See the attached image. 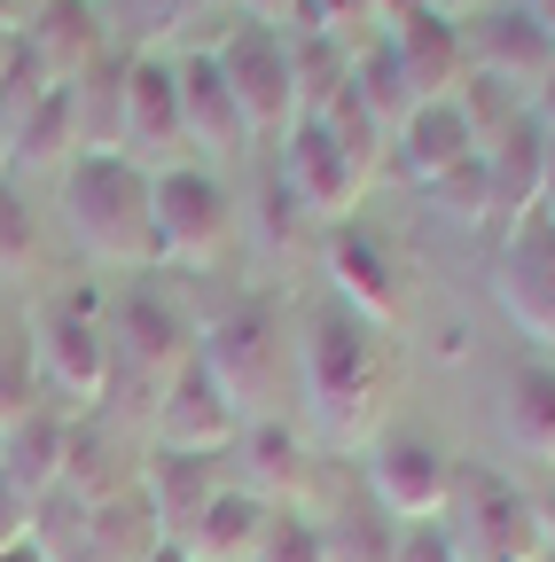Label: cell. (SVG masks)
Segmentation results:
<instances>
[{
  "mask_svg": "<svg viewBox=\"0 0 555 562\" xmlns=\"http://www.w3.org/2000/svg\"><path fill=\"white\" fill-rule=\"evenodd\" d=\"M142 562H188V554H180V547L165 539V547H157V554H142Z\"/></svg>",
  "mask_w": 555,
  "mask_h": 562,
  "instance_id": "cell-50",
  "label": "cell"
},
{
  "mask_svg": "<svg viewBox=\"0 0 555 562\" xmlns=\"http://www.w3.org/2000/svg\"><path fill=\"white\" fill-rule=\"evenodd\" d=\"M532 9H540V16H547V32H555V0H532Z\"/></svg>",
  "mask_w": 555,
  "mask_h": 562,
  "instance_id": "cell-51",
  "label": "cell"
},
{
  "mask_svg": "<svg viewBox=\"0 0 555 562\" xmlns=\"http://www.w3.org/2000/svg\"><path fill=\"white\" fill-rule=\"evenodd\" d=\"M173 87H180V125H188L196 165H203V157H243V149H251V125H243V110H235V94H227V79H220L212 47H188V55L173 63Z\"/></svg>",
  "mask_w": 555,
  "mask_h": 562,
  "instance_id": "cell-19",
  "label": "cell"
},
{
  "mask_svg": "<svg viewBox=\"0 0 555 562\" xmlns=\"http://www.w3.org/2000/svg\"><path fill=\"white\" fill-rule=\"evenodd\" d=\"M32 344H40V391L63 398V414H102L118 391V351H110V313L71 290L32 313Z\"/></svg>",
  "mask_w": 555,
  "mask_h": 562,
  "instance_id": "cell-3",
  "label": "cell"
},
{
  "mask_svg": "<svg viewBox=\"0 0 555 562\" xmlns=\"http://www.w3.org/2000/svg\"><path fill=\"white\" fill-rule=\"evenodd\" d=\"M0 180H16V149H9V125H0Z\"/></svg>",
  "mask_w": 555,
  "mask_h": 562,
  "instance_id": "cell-48",
  "label": "cell"
},
{
  "mask_svg": "<svg viewBox=\"0 0 555 562\" xmlns=\"http://www.w3.org/2000/svg\"><path fill=\"white\" fill-rule=\"evenodd\" d=\"M24 539H32V501L0 484V554H9V547H24Z\"/></svg>",
  "mask_w": 555,
  "mask_h": 562,
  "instance_id": "cell-40",
  "label": "cell"
},
{
  "mask_svg": "<svg viewBox=\"0 0 555 562\" xmlns=\"http://www.w3.org/2000/svg\"><path fill=\"white\" fill-rule=\"evenodd\" d=\"M40 273V220L32 195L16 180H0V281H32Z\"/></svg>",
  "mask_w": 555,
  "mask_h": 562,
  "instance_id": "cell-34",
  "label": "cell"
},
{
  "mask_svg": "<svg viewBox=\"0 0 555 562\" xmlns=\"http://www.w3.org/2000/svg\"><path fill=\"white\" fill-rule=\"evenodd\" d=\"M142 461H149V446H133V438H125L118 406H102V414H71V446H63V484H55V492H71L79 508L125 501V492L142 484Z\"/></svg>",
  "mask_w": 555,
  "mask_h": 562,
  "instance_id": "cell-15",
  "label": "cell"
},
{
  "mask_svg": "<svg viewBox=\"0 0 555 562\" xmlns=\"http://www.w3.org/2000/svg\"><path fill=\"white\" fill-rule=\"evenodd\" d=\"M63 188V227L79 258L102 273H149L157 266V180L125 157H79Z\"/></svg>",
  "mask_w": 555,
  "mask_h": 562,
  "instance_id": "cell-2",
  "label": "cell"
},
{
  "mask_svg": "<svg viewBox=\"0 0 555 562\" xmlns=\"http://www.w3.org/2000/svg\"><path fill=\"white\" fill-rule=\"evenodd\" d=\"M0 562H47V554H40V547L24 539V547H9V554H0Z\"/></svg>",
  "mask_w": 555,
  "mask_h": 562,
  "instance_id": "cell-49",
  "label": "cell"
},
{
  "mask_svg": "<svg viewBox=\"0 0 555 562\" xmlns=\"http://www.w3.org/2000/svg\"><path fill=\"white\" fill-rule=\"evenodd\" d=\"M391 16H399V0H298V24L290 32H321L344 55H368L391 32Z\"/></svg>",
  "mask_w": 555,
  "mask_h": 562,
  "instance_id": "cell-31",
  "label": "cell"
},
{
  "mask_svg": "<svg viewBox=\"0 0 555 562\" xmlns=\"http://www.w3.org/2000/svg\"><path fill=\"white\" fill-rule=\"evenodd\" d=\"M477 165H485V203H493V227L517 235L532 211H540V180H547V133L532 125V110H524L501 140H485Z\"/></svg>",
  "mask_w": 555,
  "mask_h": 562,
  "instance_id": "cell-20",
  "label": "cell"
},
{
  "mask_svg": "<svg viewBox=\"0 0 555 562\" xmlns=\"http://www.w3.org/2000/svg\"><path fill=\"white\" fill-rule=\"evenodd\" d=\"M133 492L149 501L157 531H165V539H180V531L203 516V501L220 492V461H188V453H157V446H149L142 484H133Z\"/></svg>",
  "mask_w": 555,
  "mask_h": 562,
  "instance_id": "cell-25",
  "label": "cell"
},
{
  "mask_svg": "<svg viewBox=\"0 0 555 562\" xmlns=\"http://www.w3.org/2000/svg\"><path fill=\"white\" fill-rule=\"evenodd\" d=\"M376 47L391 55V70L407 79L414 110H423V102H454V94L469 87V47H462V24H439L431 9H414V0H399V16H391V32H384Z\"/></svg>",
  "mask_w": 555,
  "mask_h": 562,
  "instance_id": "cell-14",
  "label": "cell"
},
{
  "mask_svg": "<svg viewBox=\"0 0 555 562\" xmlns=\"http://www.w3.org/2000/svg\"><path fill=\"white\" fill-rule=\"evenodd\" d=\"M9 149H16V172L24 180H63L87 149H79V110L71 94H47L24 125H9Z\"/></svg>",
  "mask_w": 555,
  "mask_h": 562,
  "instance_id": "cell-27",
  "label": "cell"
},
{
  "mask_svg": "<svg viewBox=\"0 0 555 562\" xmlns=\"http://www.w3.org/2000/svg\"><path fill=\"white\" fill-rule=\"evenodd\" d=\"M243 438V414L220 398V383L203 375L196 360L165 383V398L149 406V446L157 453H188V461H227Z\"/></svg>",
  "mask_w": 555,
  "mask_h": 562,
  "instance_id": "cell-13",
  "label": "cell"
},
{
  "mask_svg": "<svg viewBox=\"0 0 555 562\" xmlns=\"http://www.w3.org/2000/svg\"><path fill=\"white\" fill-rule=\"evenodd\" d=\"M227 250V188L212 165H180L157 172V266L173 273H203Z\"/></svg>",
  "mask_w": 555,
  "mask_h": 562,
  "instance_id": "cell-9",
  "label": "cell"
},
{
  "mask_svg": "<svg viewBox=\"0 0 555 562\" xmlns=\"http://www.w3.org/2000/svg\"><path fill=\"white\" fill-rule=\"evenodd\" d=\"M414 9H431L439 24H469V16H485L493 0H414Z\"/></svg>",
  "mask_w": 555,
  "mask_h": 562,
  "instance_id": "cell-43",
  "label": "cell"
},
{
  "mask_svg": "<svg viewBox=\"0 0 555 562\" xmlns=\"http://www.w3.org/2000/svg\"><path fill=\"white\" fill-rule=\"evenodd\" d=\"M32 9H40V0H0V24H16V32H24V24H32Z\"/></svg>",
  "mask_w": 555,
  "mask_h": 562,
  "instance_id": "cell-46",
  "label": "cell"
},
{
  "mask_svg": "<svg viewBox=\"0 0 555 562\" xmlns=\"http://www.w3.org/2000/svg\"><path fill=\"white\" fill-rule=\"evenodd\" d=\"M235 461H243V492L251 501H266V508H290V501H306V438L290 430L282 414H258V422H243V438H235Z\"/></svg>",
  "mask_w": 555,
  "mask_h": 562,
  "instance_id": "cell-22",
  "label": "cell"
},
{
  "mask_svg": "<svg viewBox=\"0 0 555 562\" xmlns=\"http://www.w3.org/2000/svg\"><path fill=\"white\" fill-rule=\"evenodd\" d=\"M477 157V140H469V117L454 102H423L399 133H391V172L414 180V188H439L446 172H462Z\"/></svg>",
  "mask_w": 555,
  "mask_h": 562,
  "instance_id": "cell-21",
  "label": "cell"
},
{
  "mask_svg": "<svg viewBox=\"0 0 555 562\" xmlns=\"http://www.w3.org/2000/svg\"><path fill=\"white\" fill-rule=\"evenodd\" d=\"M125 63H133V55L110 47L79 87H63V94H71V110H79V149H87V157H118V133H125Z\"/></svg>",
  "mask_w": 555,
  "mask_h": 562,
  "instance_id": "cell-28",
  "label": "cell"
},
{
  "mask_svg": "<svg viewBox=\"0 0 555 562\" xmlns=\"http://www.w3.org/2000/svg\"><path fill=\"white\" fill-rule=\"evenodd\" d=\"M391 562H454V547H446V531H439V524H399Z\"/></svg>",
  "mask_w": 555,
  "mask_h": 562,
  "instance_id": "cell-38",
  "label": "cell"
},
{
  "mask_svg": "<svg viewBox=\"0 0 555 562\" xmlns=\"http://www.w3.org/2000/svg\"><path fill=\"white\" fill-rule=\"evenodd\" d=\"M16 63H24V40H16V24H0V87L16 79Z\"/></svg>",
  "mask_w": 555,
  "mask_h": 562,
  "instance_id": "cell-45",
  "label": "cell"
},
{
  "mask_svg": "<svg viewBox=\"0 0 555 562\" xmlns=\"http://www.w3.org/2000/svg\"><path fill=\"white\" fill-rule=\"evenodd\" d=\"M524 110H532V125H540V133L555 140V70H547V79H540V94H532Z\"/></svg>",
  "mask_w": 555,
  "mask_h": 562,
  "instance_id": "cell-44",
  "label": "cell"
},
{
  "mask_svg": "<svg viewBox=\"0 0 555 562\" xmlns=\"http://www.w3.org/2000/svg\"><path fill=\"white\" fill-rule=\"evenodd\" d=\"M157 547H165V531H157V516H149L142 492L87 508V554H79V562H142V554H157Z\"/></svg>",
  "mask_w": 555,
  "mask_h": 562,
  "instance_id": "cell-30",
  "label": "cell"
},
{
  "mask_svg": "<svg viewBox=\"0 0 555 562\" xmlns=\"http://www.w3.org/2000/svg\"><path fill=\"white\" fill-rule=\"evenodd\" d=\"M0 446H9V438H0Z\"/></svg>",
  "mask_w": 555,
  "mask_h": 562,
  "instance_id": "cell-53",
  "label": "cell"
},
{
  "mask_svg": "<svg viewBox=\"0 0 555 562\" xmlns=\"http://www.w3.org/2000/svg\"><path fill=\"white\" fill-rule=\"evenodd\" d=\"M196 368L220 383V398L243 422L282 414V321H274V305L243 297L220 321H203L196 328Z\"/></svg>",
  "mask_w": 555,
  "mask_h": 562,
  "instance_id": "cell-4",
  "label": "cell"
},
{
  "mask_svg": "<svg viewBox=\"0 0 555 562\" xmlns=\"http://www.w3.org/2000/svg\"><path fill=\"white\" fill-rule=\"evenodd\" d=\"M212 63H220V79H227V94H235V110H243L251 140H290V125L306 117L298 70H290V32L235 24V32H220Z\"/></svg>",
  "mask_w": 555,
  "mask_h": 562,
  "instance_id": "cell-7",
  "label": "cell"
},
{
  "mask_svg": "<svg viewBox=\"0 0 555 562\" xmlns=\"http://www.w3.org/2000/svg\"><path fill=\"white\" fill-rule=\"evenodd\" d=\"M243 24H266V32H290L298 24V0H235Z\"/></svg>",
  "mask_w": 555,
  "mask_h": 562,
  "instance_id": "cell-41",
  "label": "cell"
},
{
  "mask_svg": "<svg viewBox=\"0 0 555 562\" xmlns=\"http://www.w3.org/2000/svg\"><path fill=\"white\" fill-rule=\"evenodd\" d=\"M321 547H329V562H391L399 524H391L376 501H353L336 524H321Z\"/></svg>",
  "mask_w": 555,
  "mask_h": 562,
  "instance_id": "cell-33",
  "label": "cell"
},
{
  "mask_svg": "<svg viewBox=\"0 0 555 562\" xmlns=\"http://www.w3.org/2000/svg\"><path fill=\"white\" fill-rule=\"evenodd\" d=\"M368 165L344 149V140L321 125V117H298L290 125V140H282V195L306 211V220H321V227H344L360 211V195H368Z\"/></svg>",
  "mask_w": 555,
  "mask_h": 562,
  "instance_id": "cell-8",
  "label": "cell"
},
{
  "mask_svg": "<svg viewBox=\"0 0 555 562\" xmlns=\"http://www.w3.org/2000/svg\"><path fill=\"white\" fill-rule=\"evenodd\" d=\"M493 297H501V313L532 344H555V220H547V211H532L517 235H501Z\"/></svg>",
  "mask_w": 555,
  "mask_h": 562,
  "instance_id": "cell-18",
  "label": "cell"
},
{
  "mask_svg": "<svg viewBox=\"0 0 555 562\" xmlns=\"http://www.w3.org/2000/svg\"><path fill=\"white\" fill-rule=\"evenodd\" d=\"M431 195L446 203V220H462V227H493V203H485V165H477V157H469L462 172H446Z\"/></svg>",
  "mask_w": 555,
  "mask_h": 562,
  "instance_id": "cell-37",
  "label": "cell"
},
{
  "mask_svg": "<svg viewBox=\"0 0 555 562\" xmlns=\"http://www.w3.org/2000/svg\"><path fill=\"white\" fill-rule=\"evenodd\" d=\"M258 562H329V547H321V524H313V516H298V508H274Z\"/></svg>",
  "mask_w": 555,
  "mask_h": 562,
  "instance_id": "cell-36",
  "label": "cell"
},
{
  "mask_svg": "<svg viewBox=\"0 0 555 562\" xmlns=\"http://www.w3.org/2000/svg\"><path fill=\"white\" fill-rule=\"evenodd\" d=\"M290 70H298V102H306V117H321L344 87H353V55H344L336 40H321V32H290Z\"/></svg>",
  "mask_w": 555,
  "mask_h": 562,
  "instance_id": "cell-32",
  "label": "cell"
},
{
  "mask_svg": "<svg viewBox=\"0 0 555 562\" xmlns=\"http://www.w3.org/2000/svg\"><path fill=\"white\" fill-rule=\"evenodd\" d=\"M63 446H71V414L40 406L32 422L9 430V446H0V484L24 492V501H47V492L63 484Z\"/></svg>",
  "mask_w": 555,
  "mask_h": 562,
  "instance_id": "cell-26",
  "label": "cell"
},
{
  "mask_svg": "<svg viewBox=\"0 0 555 562\" xmlns=\"http://www.w3.org/2000/svg\"><path fill=\"white\" fill-rule=\"evenodd\" d=\"M110 351H118V391H133L142 406H157L165 383L196 360V321L173 297H157L149 281H133V290L118 297V313H110Z\"/></svg>",
  "mask_w": 555,
  "mask_h": 562,
  "instance_id": "cell-6",
  "label": "cell"
},
{
  "mask_svg": "<svg viewBox=\"0 0 555 562\" xmlns=\"http://www.w3.org/2000/svg\"><path fill=\"white\" fill-rule=\"evenodd\" d=\"M524 501H532V524H540V547L555 554V469H547V476H540V484L524 492Z\"/></svg>",
  "mask_w": 555,
  "mask_h": 562,
  "instance_id": "cell-42",
  "label": "cell"
},
{
  "mask_svg": "<svg viewBox=\"0 0 555 562\" xmlns=\"http://www.w3.org/2000/svg\"><path fill=\"white\" fill-rule=\"evenodd\" d=\"M501 438L547 476L555 469V360H524L501 383Z\"/></svg>",
  "mask_w": 555,
  "mask_h": 562,
  "instance_id": "cell-24",
  "label": "cell"
},
{
  "mask_svg": "<svg viewBox=\"0 0 555 562\" xmlns=\"http://www.w3.org/2000/svg\"><path fill=\"white\" fill-rule=\"evenodd\" d=\"M266 524H274V508H266V501H251L243 484H220L212 501H203V516H196L173 547H180L188 562H258Z\"/></svg>",
  "mask_w": 555,
  "mask_h": 562,
  "instance_id": "cell-23",
  "label": "cell"
},
{
  "mask_svg": "<svg viewBox=\"0 0 555 562\" xmlns=\"http://www.w3.org/2000/svg\"><path fill=\"white\" fill-rule=\"evenodd\" d=\"M321 266H329V290H336V305L353 321H368V328L399 321L407 281H399V258H391L384 235H368L360 220H344V227H329V258Z\"/></svg>",
  "mask_w": 555,
  "mask_h": 562,
  "instance_id": "cell-16",
  "label": "cell"
},
{
  "mask_svg": "<svg viewBox=\"0 0 555 562\" xmlns=\"http://www.w3.org/2000/svg\"><path fill=\"white\" fill-rule=\"evenodd\" d=\"M462 47H469V79H493V87H509V94H524V102L540 94V79L555 70V32H547V16L532 9V0L469 16Z\"/></svg>",
  "mask_w": 555,
  "mask_h": 562,
  "instance_id": "cell-11",
  "label": "cell"
},
{
  "mask_svg": "<svg viewBox=\"0 0 555 562\" xmlns=\"http://www.w3.org/2000/svg\"><path fill=\"white\" fill-rule=\"evenodd\" d=\"M454 562H540V524H532V501H524V484H509L501 469H454V501L439 516Z\"/></svg>",
  "mask_w": 555,
  "mask_h": 562,
  "instance_id": "cell-5",
  "label": "cell"
},
{
  "mask_svg": "<svg viewBox=\"0 0 555 562\" xmlns=\"http://www.w3.org/2000/svg\"><path fill=\"white\" fill-rule=\"evenodd\" d=\"M540 562H555V554H540Z\"/></svg>",
  "mask_w": 555,
  "mask_h": 562,
  "instance_id": "cell-52",
  "label": "cell"
},
{
  "mask_svg": "<svg viewBox=\"0 0 555 562\" xmlns=\"http://www.w3.org/2000/svg\"><path fill=\"white\" fill-rule=\"evenodd\" d=\"M16 40H24V63L63 94L110 55V16H102V0H40Z\"/></svg>",
  "mask_w": 555,
  "mask_h": 562,
  "instance_id": "cell-17",
  "label": "cell"
},
{
  "mask_svg": "<svg viewBox=\"0 0 555 562\" xmlns=\"http://www.w3.org/2000/svg\"><path fill=\"white\" fill-rule=\"evenodd\" d=\"M540 211L555 220V140H547V180H540Z\"/></svg>",
  "mask_w": 555,
  "mask_h": 562,
  "instance_id": "cell-47",
  "label": "cell"
},
{
  "mask_svg": "<svg viewBox=\"0 0 555 562\" xmlns=\"http://www.w3.org/2000/svg\"><path fill=\"white\" fill-rule=\"evenodd\" d=\"M118 9L142 16V32H180V24L203 9V0H118Z\"/></svg>",
  "mask_w": 555,
  "mask_h": 562,
  "instance_id": "cell-39",
  "label": "cell"
},
{
  "mask_svg": "<svg viewBox=\"0 0 555 562\" xmlns=\"http://www.w3.org/2000/svg\"><path fill=\"white\" fill-rule=\"evenodd\" d=\"M118 157H125V165H142L149 180H157V172L196 165L188 125H180V87H173V63H165V55H149V47L125 63V133H118Z\"/></svg>",
  "mask_w": 555,
  "mask_h": 562,
  "instance_id": "cell-10",
  "label": "cell"
},
{
  "mask_svg": "<svg viewBox=\"0 0 555 562\" xmlns=\"http://www.w3.org/2000/svg\"><path fill=\"white\" fill-rule=\"evenodd\" d=\"M321 125H329V133L344 140V149H353V157L368 165V172H384V165H391V133L376 125V110H368V102H360L353 87H344V94H336V102L321 110Z\"/></svg>",
  "mask_w": 555,
  "mask_h": 562,
  "instance_id": "cell-35",
  "label": "cell"
},
{
  "mask_svg": "<svg viewBox=\"0 0 555 562\" xmlns=\"http://www.w3.org/2000/svg\"><path fill=\"white\" fill-rule=\"evenodd\" d=\"M298 383L313 438L329 453H368L384 438V406H391V368H384V328L353 321L344 305H321L298 344Z\"/></svg>",
  "mask_w": 555,
  "mask_h": 562,
  "instance_id": "cell-1",
  "label": "cell"
},
{
  "mask_svg": "<svg viewBox=\"0 0 555 562\" xmlns=\"http://www.w3.org/2000/svg\"><path fill=\"white\" fill-rule=\"evenodd\" d=\"M368 501H376L391 524H439L446 501H454V461H446L431 438L384 430V438L368 446Z\"/></svg>",
  "mask_w": 555,
  "mask_h": 562,
  "instance_id": "cell-12",
  "label": "cell"
},
{
  "mask_svg": "<svg viewBox=\"0 0 555 562\" xmlns=\"http://www.w3.org/2000/svg\"><path fill=\"white\" fill-rule=\"evenodd\" d=\"M40 414V344H32V313L0 305V438L16 422Z\"/></svg>",
  "mask_w": 555,
  "mask_h": 562,
  "instance_id": "cell-29",
  "label": "cell"
}]
</instances>
